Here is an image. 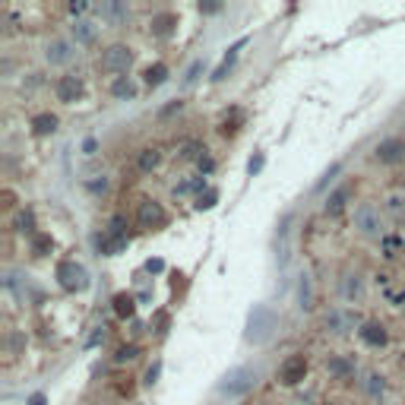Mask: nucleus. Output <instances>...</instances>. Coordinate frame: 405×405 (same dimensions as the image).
<instances>
[{"label":"nucleus","instance_id":"1","mask_svg":"<svg viewBox=\"0 0 405 405\" xmlns=\"http://www.w3.org/2000/svg\"><path fill=\"white\" fill-rule=\"evenodd\" d=\"M352 228L358 238L364 241H383V234H387V212H383V206H377L374 200H361L358 206H352Z\"/></svg>","mask_w":405,"mask_h":405},{"label":"nucleus","instance_id":"2","mask_svg":"<svg viewBox=\"0 0 405 405\" xmlns=\"http://www.w3.org/2000/svg\"><path fill=\"white\" fill-rule=\"evenodd\" d=\"M133 60H137V51H133L130 45L127 42H111V45H105V48L98 51L96 67H98V73L118 79V76H127V73H130Z\"/></svg>","mask_w":405,"mask_h":405},{"label":"nucleus","instance_id":"3","mask_svg":"<svg viewBox=\"0 0 405 405\" xmlns=\"http://www.w3.org/2000/svg\"><path fill=\"white\" fill-rule=\"evenodd\" d=\"M336 295H339L342 307H355L367 298V275L361 273L358 266H346L336 279Z\"/></svg>","mask_w":405,"mask_h":405},{"label":"nucleus","instance_id":"4","mask_svg":"<svg viewBox=\"0 0 405 405\" xmlns=\"http://www.w3.org/2000/svg\"><path fill=\"white\" fill-rule=\"evenodd\" d=\"M76 57H79V48L67 35L45 38V45H42V64L48 67V70H67V67H70Z\"/></svg>","mask_w":405,"mask_h":405},{"label":"nucleus","instance_id":"5","mask_svg":"<svg viewBox=\"0 0 405 405\" xmlns=\"http://www.w3.org/2000/svg\"><path fill=\"white\" fill-rule=\"evenodd\" d=\"M133 222H137L139 232H161V228L171 222V212L165 209V202L155 197H143L137 200V209H133Z\"/></svg>","mask_w":405,"mask_h":405},{"label":"nucleus","instance_id":"6","mask_svg":"<svg viewBox=\"0 0 405 405\" xmlns=\"http://www.w3.org/2000/svg\"><path fill=\"white\" fill-rule=\"evenodd\" d=\"M54 279H57V285L64 288L67 295H83V292H89V285H92L89 269H86L83 263L70 260V256L57 263V269H54Z\"/></svg>","mask_w":405,"mask_h":405},{"label":"nucleus","instance_id":"7","mask_svg":"<svg viewBox=\"0 0 405 405\" xmlns=\"http://www.w3.org/2000/svg\"><path fill=\"white\" fill-rule=\"evenodd\" d=\"M307 374H310V358L304 352H292L288 358H282L279 367H275V383L285 389H295L307 380Z\"/></svg>","mask_w":405,"mask_h":405},{"label":"nucleus","instance_id":"8","mask_svg":"<svg viewBox=\"0 0 405 405\" xmlns=\"http://www.w3.org/2000/svg\"><path fill=\"white\" fill-rule=\"evenodd\" d=\"M256 380H260V370L256 367H238L219 383V396L222 399H244L256 387Z\"/></svg>","mask_w":405,"mask_h":405},{"label":"nucleus","instance_id":"9","mask_svg":"<svg viewBox=\"0 0 405 405\" xmlns=\"http://www.w3.org/2000/svg\"><path fill=\"white\" fill-rule=\"evenodd\" d=\"M370 161L380 168H399L405 165V137L399 133H393V137H383L380 143L374 146V152H370Z\"/></svg>","mask_w":405,"mask_h":405},{"label":"nucleus","instance_id":"10","mask_svg":"<svg viewBox=\"0 0 405 405\" xmlns=\"http://www.w3.org/2000/svg\"><path fill=\"white\" fill-rule=\"evenodd\" d=\"M51 92L60 105H76V101H83V96H86V76H79V73H73V70L60 73L51 83Z\"/></svg>","mask_w":405,"mask_h":405},{"label":"nucleus","instance_id":"11","mask_svg":"<svg viewBox=\"0 0 405 405\" xmlns=\"http://www.w3.org/2000/svg\"><path fill=\"white\" fill-rule=\"evenodd\" d=\"M273 329H275V314L269 307H263V304H256V307L251 310V316H247V333H244V339L247 342H263V339H269L273 336Z\"/></svg>","mask_w":405,"mask_h":405},{"label":"nucleus","instance_id":"12","mask_svg":"<svg viewBox=\"0 0 405 405\" xmlns=\"http://www.w3.org/2000/svg\"><path fill=\"white\" fill-rule=\"evenodd\" d=\"M320 320H323V333L326 336H348L352 329L358 333V326H361V323H355V314L348 307H326Z\"/></svg>","mask_w":405,"mask_h":405},{"label":"nucleus","instance_id":"13","mask_svg":"<svg viewBox=\"0 0 405 405\" xmlns=\"http://www.w3.org/2000/svg\"><path fill=\"white\" fill-rule=\"evenodd\" d=\"M178 25H181V16L174 10H155L149 19H146V32L155 42H168V38L178 35Z\"/></svg>","mask_w":405,"mask_h":405},{"label":"nucleus","instance_id":"14","mask_svg":"<svg viewBox=\"0 0 405 405\" xmlns=\"http://www.w3.org/2000/svg\"><path fill=\"white\" fill-rule=\"evenodd\" d=\"M98 32H101V25L96 23V19L83 16V19H73V23H70L67 38H70L76 48H96V45H98Z\"/></svg>","mask_w":405,"mask_h":405},{"label":"nucleus","instance_id":"15","mask_svg":"<svg viewBox=\"0 0 405 405\" xmlns=\"http://www.w3.org/2000/svg\"><path fill=\"white\" fill-rule=\"evenodd\" d=\"M92 16H96L98 25H108V29H120V25L130 19V6L127 4H114V0H105V4L92 6Z\"/></svg>","mask_w":405,"mask_h":405},{"label":"nucleus","instance_id":"16","mask_svg":"<svg viewBox=\"0 0 405 405\" xmlns=\"http://www.w3.org/2000/svg\"><path fill=\"white\" fill-rule=\"evenodd\" d=\"M323 367H326L329 380H339V383H348V380H355V377H358V361L352 355H342V352L326 355Z\"/></svg>","mask_w":405,"mask_h":405},{"label":"nucleus","instance_id":"17","mask_svg":"<svg viewBox=\"0 0 405 405\" xmlns=\"http://www.w3.org/2000/svg\"><path fill=\"white\" fill-rule=\"evenodd\" d=\"M352 200H355V184H352V181H342V184L333 187L329 197L323 200V215L336 219V215H342L348 206H352Z\"/></svg>","mask_w":405,"mask_h":405},{"label":"nucleus","instance_id":"18","mask_svg":"<svg viewBox=\"0 0 405 405\" xmlns=\"http://www.w3.org/2000/svg\"><path fill=\"white\" fill-rule=\"evenodd\" d=\"M161 161H165V152H161V146H139L137 152H133V171L137 174H155L161 168Z\"/></svg>","mask_w":405,"mask_h":405},{"label":"nucleus","instance_id":"19","mask_svg":"<svg viewBox=\"0 0 405 405\" xmlns=\"http://www.w3.org/2000/svg\"><path fill=\"white\" fill-rule=\"evenodd\" d=\"M361 393L367 396V402H387V393H389V377L380 374V370H367V374L358 380Z\"/></svg>","mask_w":405,"mask_h":405},{"label":"nucleus","instance_id":"20","mask_svg":"<svg viewBox=\"0 0 405 405\" xmlns=\"http://www.w3.org/2000/svg\"><path fill=\"white\" fill-rule=\"evenodd\" d=\"M358 339H361L367 348H387L389 346V329L383 320H361Z\"/></svg>","mask_w":405,"mask_h":405},{"label":"nucleus","instance_id":"21","mask_svg":"<svg viewBox=\"0 0 405 405\" xmlns=\"http://www.w3.org/2000/svg\"><path fill=\"white\" fill-rule=\"evenodd\" d=\"M127 247H130V234L127 232H111V228H105L101 234H96V251L101 256H118V253H124Z\"/></svg>","mask_w":405,"mask_h":405},{"label":"nucleus","instance_id":"22","mask_svg":"<svg viewBox=\"0 0 405 405\" xmlns=\"http://www.w3.org/2000/svg\"><path fill=\"white\" fill-rule=\"evenodd\" d=\"M29 130H32V137H38V139L54 137V133L60 130V118L54 111H38L29 118Z\"/></svg>","mask_w":405,"mask_h":405},{"label":"nucleus","instance_id":"23","mask_svg":"<svg viewBox=\"0 0 405 405\" xmlns=\"http://www.w3.org/2000/svg\"><path fill=\"white\" fill-rule=\"evenodd\" d=\"M108 96L118 98V101H133V98L139 96V86L133 83V76L127 73V76H118V79H111V83H108Z\"/></svg>","mask_w":405,"mask_h":405},{"label":"nucleus","instance_id":"24","mask_svg":"<svg viewBox=\"0 0 405 405\" xmlns=\"http://www.w3.org/2000/svg\"><path fill=\"white\" fill-rule=\"evenodd\" d=\"M168 76H171V67L165 64V60H155L143 70V86L146 89H159V86L168 83Z\"/></svg>","mask_w":405,"mask_h":405},{"label":"nucleus","instance_id":"25","mask_svg":"<svg viewBox=\"0 0 405 405\" xmlns=\"http://www.w3.org/2000/svg\"><path fill=\"white\" fill-rule=\"evenodd\" d=\"M10 228H13V232H16V234H25V241H29L32 234H38V222H35V212H32V209H19V212L13 215Z\"/></svg>","mask_w":405,"mask_h":405},{"label":"nucleus","instance_id":"26","mask_svg":"<svg viewBox=\"0 0 405 405\" xmlns=\"http://www.w3.org/2000/svg\"><path fill=\"white\" fill-rule=\"evenodd\" d=\"M206 190H209V184H206L202 174H190V178H184L181 184H174V197H193L197 200L200 193H206Z\"/></svg>","mask_w":405,"mask_h":405},{"label":"nucleus","instance_id":"27","mask_svg":"<svg viewBox=\"0 0 405 405\" xmlns=\"http://www.w3.org/2000/svg\"><path fill=\"white\" fill-rule=\"evenodd\" d=\"M244 45H247V38H241L238 45H232V48H228V54L222 57V64L212 70V83H222V79H225L228 73H232V67L238 64V54H241V48H244Z\"/></svg>","mask_w":405,"mask_h":405},{"label":"nucleus","instance_id":"28","mask_svg":"<svg viewBox=\"0 0 405 405\" xmlns=\"http://www.w3.org/2000/svg\"><path fill=\"white\" fill-rule=\"evenodd\" d=\"M298 307L304 310V314H314L316 307V298H314V282H310L307 273L298 275Z\"/></svg>","mask_w":405,"mask_h":405},{"label":"nucleus","instance_id":"29","mask_svg":"<svg viewBox=\"0 0 405 405\" xmlns=\"http://www.w3.org/2000/svg\"><path fill=\"white\" fill-rule=\"evenodd\" d=\"M111 304H114V314H118L120 320H133V314H137V298L127 295V292H118Z\"/></svg>","mask_w":405,"mask_h":405},{"label":"nucleus","instance_id":"30","mask_svg":"<svg viewBox=\"0 0 405 405\" xmlns=\"http://www.w3.org/2000/svg\"><path fill=\"white\" fill-rule=\"evenodd\" d=\"M29 251H32V256H48L54 251V238L48 232L32 234V238H29Z\"/></svg>","mask_w":405,"mask_h":405},{"label":"nucleus","instance_id":"31","mask_svg":"<svg viewBox=\"0 0 405 405\" xmlns=\"http://www.w3.org/2000/svg\"><path fill=\"white\" fill-rule=\"evenodd\" d=\"M383 212L393 215L396 222H405V193H389V197L383 200Z\"/></svg>","mask_w":405,"mask_h":405},{"label":"nucleus","instance_id":"32","mask_svg":"<svg viewBox=\"0 0 405 405\" xmlns=\"http://www.w3.org/2000/svg\"><path fill=\"white\" fill-rule=\"evenodd\" d=\"M206 152H209V149L200 143V139H190V143L181 146V155H178V159H181V161H200Z\"/></svg>","mask_w":405,"mask_h":405},{"label":"nucleus","instance_id":"33","mask_svg":"<svg viewBox=\"0 0 405 405\" xmlns=\"http://www.w3.org/2000/svg\"><path fill=\"white\" fill-rule=\"evenodd\" d=\"M200 73H202V57H193L190 64H187L184 76H181V89H190V86H197Z\"/></svg>","mask_w":405,"mask_h":405},{"label":"nucleus","instance_id":"34","mask_svg":"<svg viewBox=\"0 0 405 405\" xmlns=\"http://www.w3.org/2000/svg\"><path fill=\"white\" fill-rule=\"evenodd\" d=\"M137 355H139L137 342H130V346H120L118 352H114V364H130V361H137Z\"/></svg>","mask_w":405,"mask_h":405},{"label":"nucleus","instance_id":"35","mask_svg":"<svg viewBox=\"0 0 405 405\" xmlns=\"http://www.w3.org/2000/svg\"><path fill=\"white\" fill-rule=\"evenodd\" d=\"M86 190L96 193V197H105L111 190V181H108V174H96V181H86Z\"/></svg>","mask_w":405,"mask_h":405},{"label":"nucleus","instance_id":"36","mask_svg":"<svg viewBox=\"0 0 405 405\" xmlns=\"http://www.w3.org/2000/svg\"><path fill=\"white\" fill-rule=\"evenodd\" d=\"M215 202H219V190H215V187H209L206 193H200V197L193 200V206H197L200 212H202V209H212Z\"/></svg>","mask_w":405,"mask_h":405},{"label":"nucleus","instance_id":"37","mask_svg":"<svg viewBox=\"0 0 405 405\" xmlns=\"http://www.w3.org/2000/svg\"><path fill=\"white\" fill-rule=\"evenodd\" d=\"M187 108V101H181V98H174V101H168L165 108L159 111V120H168V118H174V114H181Z\"/></svg>","mask_w":405,"mask_h":405},{"label":"nucleus","instance_id":"38","mask_svg":"<svg viewBox=\"0 0 405 405\" xmlns=\"http://www.w3.org/2000/svg\"><path fill=\"white\" fill-rule=\"evenodd\" d=\"M159 374H161V361H152V367L146 370V377H143V387H155V383H159Z\"/></svg>","mask_w":405,"mask_h":405},{"label":"nucleus","instance_id":"39","mask_svg":"<svg viewBox=\"0 0 405 405\" xmlns=\"http://www.w3.org/2000/svg\"><path fill=\"white\" fill-rule=\"evenodd\" d=\"M197 168H200V174H202V178H209V174H212L215 171V159H212V155H202V159L197 161Z\"/></svg>","mask_w":405,"mask_h":405},{"label":"nucleus","instance_id":"40","mask_svg":"<svg viewBox=\"0 0 405 405\" xmlns=\"http://www.w3.org/2000/svg\"><path fill=\"white\" fill-rule=\"evenodd\" d=\"M197 10L202 13V16H215V13H222V10H225V6H222V4H200Z\"/></svg>","mask_w":405,"mask_h":405},{"label":"nucleus","instance_id":"41","mask_svg":"<svg viewBox=\"0 0 405 405\" xmlns=\"http://www.w3.org/2000/svg\"><path fill=\"white\" fill-rule=\"evenodd\" d=\"M260 168H263V152L256 155V159H251V165H247V174H251V178H253V174L260 171Z\"/></svg>","mask_w":405,"mask_h":405},{"label":"nucleus","instance_id":"42","mask_svg":"<svg viewBox=\"0 0 405 405\" xmlns=\"http://www.w3.org/2000/svg\"><path fill=\"white\" fill-rule=\"evenodd\" d=\"M161 269H165V263H161V260H149V263H146V273H161Z\"/></svg>","mask_w":405,"mask_h":405},{"label":"nucleus","instance_id":"43","mask_svg":"<svg viewBox=\"0 0 405 405\" xmlns=\"http://www.w3.org/2000/svg\"><path fill=\"white\" fill-rule=\"evenodd\" d=\"M16 206V197H13V190H4V209H13Z\"/></svg>","mask_w":405,"mask_h":405},{"label":"nucleus","instance_id":"44","mask_svg":"<svg viewBox=\"0 0 405 405\" xmlns=\"http://www.w3.org/2000/svg\"><path fill=\"white\" fill-rule=\"evenodd\" d=\"M83 149H86V155H96V139H86Z\"/></svg>","mask_w":405,"mask_h":405},{"label":"nucleus","instance_id":"45","mask_svg":"<svg viewBox=\"0 0 405 405\" xmlns=\"http://www.w3.org/2000/svg\"><path fill=\"white\" fill-rule=\"evenodd\" d=\"M29 405H45V396H42V393H35V396L29 399Z\"/></svg>","mask_w":405,"mask_h":405},{"label":"nucleus","instance_id":"46","mask_svg":"<svg viewBox=\"0 0 405 405\" xmlns=\"http://www.w3.org/2000/svg\"><path fill=\"white\" fill-rule=\"evenodd\" d=\"M399 184H402V190H405V168H402V174H399Z\"/></svg>","mask_w":405,"mask_h":405},{"label":"nucleus","instance_id":"47","mask_svg":"<svg viewBox=\"0 0 405 405\" xmlns=\"http://www.w3.org/2000/svg\"><path fill=\"white\" fill-rule=\"evenodd\" d=\"M370 405H389V402H370Z\"/></svg>","mask_w":405,"mask_h":405},{"label":"nucleus","instance_id":"48","mask_svg":"<svg viewBox=\"0 0 405 405\" xmlns=\"http://www.w3.org/2000/svg\"><path fill=\"white\" fill-rule=\"evenodd\" d=\"M260 405H273V402H260Z\"/></svg>","mask_w":405,"mask_h":405},{"label":"nucleus","instance_id":"49","mask_svg":"<svg viewBox=\"0 0 405 405\" xmlns=\"http://www.w3.org/2000/svg\"><path fill=\"white\" fill-rule=\"evenodd\" d=\"M323 405H333V402H323Z\"/></svg>","mask_w":405,"mask_h":405}]
</instances>
